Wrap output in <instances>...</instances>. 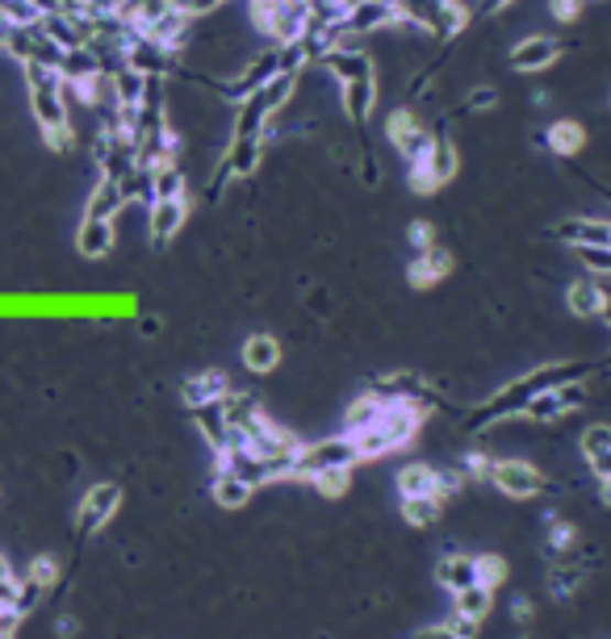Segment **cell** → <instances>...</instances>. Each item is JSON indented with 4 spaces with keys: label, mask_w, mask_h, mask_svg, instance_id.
<instances>
[{
    "label": "cell",
    "mask_w": 611,
    "mask_h": 639,
    "mask_svg": "<svg viewBox=\"0 0 611 639\" xmlns=\"http://www.w3.org/2000/svg\"><path fill=\"white\" fill-rule=\"evenodd\" d=\"M25 84H30V113L43 125V134L64 130L67 122V84L59 67L51 63H25Z\"/></svg>",
    "instance_id": "1"
},
{
    "label": "cell",
    "mask_w": 611,
    "mask_h": 639,
    "mask_svg": "<svg viewBox=\"0 0 611 639\" xmlns=\"http://www.w3.org/2000/svg\"><path fill=\"white\" fill-rule=\"evenodd\" d=\"M352 460H360L357 443L343 434V439H327V443H315V448H302L294 460V476H318L327 469H352Z\"/></svg>",
    "instance_id": "2"
},
{
    "label": "cell",
    "mask_w": 611,
    "mask_h": 639,
    "mask_svg": "<svg viewBox=\"0 0 611 639\" xmlns=\"http://www.w3.org/2000/svg\"><path fill=\"white\" fill-rule=\"evenodd\" d=\"M490 481H494L499 494L520 497V502H527V497H536L545 489V476L536 473L527 460H499V464L490 469Z\"/></svg>",
    "instance_id": "3"
},
{
    "label": "cell",
    "mask_w": 611,
    "mask_h": 639,
    "mask_svg": "<svg viewBox=\"0 0 611 639\" xmlns=\"http://www.w3.org/2000/svg\"><path fill=\"white\" fill-rule=\"evenodd\" d=\"M385 139L390 146L406 155V159H415L423 146L432 143V134H427V125L419 122V113L415 109H394L390 118H385Z\"/></svg>",
    "instance_id": "4"
},
{
    "label": "cell",
    "mask_w": 611,
    "mask_h": 639,
    "mask_svg": "<svg viewBox=\"0 0 611 639\" xmlns=\"http://www.w3.org/2000/svg\"><path fill=\"white\" fill-rule=\"evenodd\" d=\"M118 506H122V489H118V485H92L85 494V502H80V515H76L80 531H85V536L101 531L109 518L118 515Z\"/></svg>",
    "instance_id": "5"
},
{
    "label": "cell",
    "mask_w": 611,
    "mask_h": 639,
    "mask_svg": "<svg viewBox=\"0 0 611 639\" xmlns=\"http://www.w3.org/2000/svg\"><path fill=\"white\" fill-rule=\"evenodd\" d=\"M557 63V42L545 38V34H532V38H524L515 51H511V67L515 71H545V67H553Z\"/></svg>",
    "instance_id": "6"
},
{
    "label": "cell",
    "mask_w": 611,
    "mask_h": 639,
    "mask_svg": "<svg viewBox=\"0 0 611 639\" xmlns=\"http://www.w3.org/2000/svg\"><path fill=\"white\" fill-rule=\"evenodd\" d=\"M452 272V255L440 247H427V251H415V264L406 268V280L415 285V289H432L436 280H444Z\"/></svg>",
    "instance_id": "7"
},
{
    "label": "cell",
    "mask_w": 611,
    "mask_h": 639,
    "mask_svg": "<svg viewBox=\"0 0 611 639\" xmlns=\"http://www.w3.org/2000/svg\"><path fill=\"white\" fill-rule=\"evenodd\" d=\"M227 393H231V381H227V372H201V376H189V381H185L181 397L189 401L193 410H201V406H214V401H222Z\"/></svg>",
    "instance_id": "8"
},
{
    "label": "cell",
    "mask_w": 611,
    "mask_h": 639,
    "mask_svg": "<svg viewBox=\"0 0 611 639\" xmlns=\"http://www.w3.org/2000/svg\"><path fill=\"white\" fill-rule=\"evenodd\" d=\"M587 125L574 122V118H561V122H553L545 130V143L553 155H561V159H574V155H582V146H587Z\"/></svg>",
    "instance_id": "9"
},
{
    "label": "cell",
    "mask_w": 611,
    "mask_h": 639,
    "mask_svg": "<svg viewBox=\"0 0 611 639\" xmlns=\"http://www.w3.org/2000/svg\"><path fill=\"white\" fill-rule=\"evenodd\" d=\"M185 197H168V201H151V239L155 243H168L176 230L185 227Z\"/></svg>",
    "instance_id": "10"
},
{
    "label": "cell",
    "mask_w": 611,
    "mask_h": 639,
    "mask_svg": "<svg viewBox=\"0 0 611 639\" xmlns=\"http://www.w3.org/2000/svg\"><path fill=\"white\" fill-rule=\"evenodd\" d=\"M76 251L85 255V260H101L113 251V222L106 218H85L80 230H76Z\"/></svg>",
    "instance_id": "11"
},
{
    "label": "cell",
    "mask_w": 611,
    "mask_h": 639,
    "mask_svg": "<svg viewBox=\"0 0 611 639\" xmlns=\"http://www.w3.org/2000/svg\"><path fill=\"white\" fill-rule=\"evenodd\" d=\"M402 497H440V473L432 464H406L399 473Z\"/></svg>",
    "instance_id": "12"
},
{
    "label": "cell",
    "mask_w": 611,
    "mask_h": 639,
    "mask_svg": "<svg viewBox=\"0 0 611 639\" xmlns=\"http://www.w3.org/2000/svg\"><path fill=\"white\" fill-rule=\"evenodd\" d=\"M566 306H569V313H578V318H599V313L608 310V293L599 289L594 280H574L566 293Z\"/></svg>",
    "instance_id": "13"
},
{
    "label": "cell",
    "mask_w": 611,
    "mask_h": 639,
    "mask_svg": "<svg viewBox=\"0 0 611 639\" xmlns=\"http://www.w3.org/2000/svg\"><path fill=\"white\" fill-rule=\"evenodd\" d=\"M582 455H587L590 473L599 476H611V427H590L582 434Z\"/></svg>",
    "instance_id": "14"
},
{
    "label": "cell",
    "mask_w": 611,
    "mask_h": 639,
    "mask_svg": "<svg viewBox=\"0 0 611 639\" xmlns=\"http://www.w3.org/2000/svg\"><path fill=\"white\" fill-rule=\"evenodd\" d=\"M127 206V197H122V185L118 180H101V185L92 188V197H88V209L85 218H106V222H113V213Z\"/></svg>",
    "instance_id": "15"
},
{
    "label": "cell",
    "mask_w": 611,
    "mask_h": 639,
    "mask_svg": "<svg viewBox=\"0 0 611 639\" xmlns=\"http://www.w3.org/2000/svg\"><path fill=\"white\" fill-rule=\"evenodd\" d=\"M490 602H494V590H485V585H469V590H457V594H452L457 615L469 623H482L485 615H490Z\"/></svg>",
    "instance_id": "16"
},
{
    "label": "cell",
    "mask_w": 611,
    "mask_h": 639,
    "mask_svg": "<svg viewBox=\"0 0 611 639\" xmlns=\"http://www.w3.org/2000/svg\"><path fill=\"white\" fill-rule=\"evenodd\" d=\"M276 360H281V348H276L273 334H252V339L243 343V364L252 372H273Z\"/></svg>",
    "instance_id": "17"
},
{
    "label": "cell",
    "mask_w": 611,
    "mask_h": 639,
    "mask_svg": "<svg viewBox=\"0 0 611 639\" xmlns=\"http://www.w3.org/2000/svg\"><path fill=\"white\" fill-rule=\"evenodd\" d=\"M436 581H440V585H448L452 594H457V590H469V585H478V573H473V557H448V560H440Z\"/></svg>",
    "instance_id": "18"
},
{
    "label": "cell",
    "mask_w": 611,
    "mask_h": 639,
    "mask_svg": "<svg viewBox=\"0 0 611 639\" xmlns=\"http://www.w3.org/2000/svg\"><path fill=\"white\" fill-rule=\"evenodd\" d=\"M444 497H402V518L415 522V527H432L440 522Z\"/></svg>",
    "instance_id": "19"
},
{
    "label": "cell",
    "mask_w": 611,
    "mask_h": 639,
    "mask_svg": "<svg viewBox=\"0 0 611 639\" xmlns=\"http://www.w3.org/2000/svg\"><path fill=\"white\" fill-rule=\"evenodd\" d=\"M248 497H252V485H248V481H239V476H214V502H218V506L239 510V506H248Z\"/></svg>",
    "instance_id": "20"
},
{
    "label": "cell",
    "mask_w": 611,
    "mask_h": 639,
    "mask_svg": "<svg viewBox=\"0 0 611 639\" xmlns=\"http://www.w3.org/2000/svg\"><path fill=\"white\" fill-rule=\"evenodd\" d=\"M569 406H574V397H566L561 389H545L532 406H527V414H532L536 422H548V418H561Z\"/></svg>",
    "instance_id": "21"
},
{
    "label": "cell",
    "mask_w": 611,
    "mask_h": 639,
    "mask_svg": "<svg viewBox=\"0 0 611 639\" xmlns=\"http://www.w3.org/2000/svg\"><path fill=\"white\" fill-rule=\"evenodd\" d=\"M473 573H478V585H485V590H499L506 581V564L503 557H473Z\"/></svg>",
    "instance_id": "22"
},
{
    "label": "cell",
    "mask_w": 611,
    "mask_h": 639,
    "mask_svg": "<svg viewBox=\"0 0 611 639\" xmlns=\"http://www.w3.org/2000/svg\"><path fill=\"white\" fill-rule=\"evenodd\" d=\"M310 481H315V489L323 497H339L348 485H352V473H348V469H327V473L310 476Z\"/></svg>",
    "instance_id": "23"
},
{
    "label": "cell",
    "mask_w": 611,
    "mask_h": 639,
    "mask_svg": "<svg viewBox=\"0 0 611 639\" xmlns=\"http://www.w3.org/2000/svg\"><path fill=\"white\" fill-rule=\"evenodd\" d=\"M582 9H587V0H548V18L561 21V25L582 21Z\"/></svg>",
    "instance_id": "24"
},
{
    "label": "cell",
    "mask_w": 611,
    "mask_h": 639,
    "mask_svg": "<svg viewBox=\"0 0 611 639\" xmlns=\"http://www.w3.org/2000/svg\"><path fill=\"white\" fill-rule=\"evenodd\" d=\"M369 104H373V88H369V80L348 84V113H352V118H364Z\"/></svg>",
    "instance_id": "25"
},
{
    "label": "cell",
    "mask_w": 611,
    "mask_h": 639,
    "mask_svg": "<svg viewBox=\"0 0 611 639\" xmlns=\"http://www.w3.org/2000/svg\"><path fill=\"white\" fill-rule=\"evenodd\" d=\"M43 585H39V581H18V615H25V610H34V606H39V602H43Z\"/></svg>",
    "instance_id": "26"
},
{
    "label": "cell",
    "mask_w": 611,
    "mask_h": 639,
    "mask_svg": "<svg viewBox=\"0 0 611 639\" xmlns=\"http://www.w3.org/2000/svg\"><path fill=\"white\" fill-rule=\"evenodd\" d=\"M25 577L39 581L43 590H51V585H55V577H59V564H55L51 557H39L34 564H30V573H25Z\"/></svg>",
    "instance_id": "27"
},
{
    "label": "cell",
    "mask_w": 611,
    "mask_h": 639,
    "mask_svg": "<svg viewBox=\"0 0 611 639\" xmlns=\"http://www.w3.org/2000/svg\"><path fill=\"white\" fill-rule=\"evenodd\" d=\"M406 239H411V247L415 251H427V247H436V227L432 222H411V230H406Z\"/></svg>",
    "instance_id": "28"
},
{
    "label": "cell",
    "mask_w": 611,
    "mask_h": 639,
    "mask_svg": "<svg viewBox=\"0 0 611 639\" xmlns=\"http://www.w3.org/2000/svg\"><path fill=\"white\" fill-rule=\"evenodd\" d=\"M490 469H494V464H490V455H485V452H469V455H465V476H469V481L490 476Z\"/></svg>",
    "instance_id": "29"
},
{
    "label": "cell",
    "mask_w": 611,
    "mask_h": 639,
    "mask_svg": "<svg viewBox=\"0 0 611 639\" xmlns=\"http://www.w3.org/2000/svg\"><path fill=\"white\" fill-rule=\"evenodd\" d=\"M548 543H553L557 552H566L569 543H574V527H569V522H553V527H548Z\"/></svg>",
    "instance_id": "30"
},
{
    "label": "cell",
    "mask_w": 611,
    "mask_h": 639,
    "mask_svg": "<svg viewBox=\"0 0 611 639\" xmlns=\"http://www.w3.org/2000/svg\"><path fill=\"white\" fill-rule=\"evenodd\" d=\"M444 627H448V631H452L457 639H473V636H478V623L461 619V615H452V619L444 623Z\"/></svg>",
    "instance_id": "31"
},
{
    "label": "cell",
    "mask_w": 611,
    "mask_h": 639,
    "mask_svg": "<svg viewBox=\"0 0 611 639\" xmlns=\"http://www.w3.org/2000/svg\"><path fill=\"white\" fill-rule=\"evenodd\" d=\"M18 610H0V639H13V631H18Z\"/></svg>",
    "instance_id": "32"
},
{
    "label": "cell",
    "mask_w": 611,
    "mask_h": 639,
    "mask_svg": "<svg viewBox=\"0 0 611 639\" xmlns=\"http://www.w3.org/2000/svg\"><path fill=\"white\" fill-rule=\"evenodd\" d=\"M415 639H457V636H452V631H448V627L440 623V627H427V631H419Z\"/></svg>",
    "instance_id": "33"
},
{
    "label": "cell",
    "mask_w": 611,
    "mask_h": 639,
    "mask_svg": "<svg viewBox=\"0 0 611 639\" xmlns=\"http://www.w3.org/2000/svg\"><path fill=\"white\" fill-rule=\"evenodd\" d=\"M76 631V619H59V636H72Z\"/></svg>",
    "instance_id": "34"
},
{
    "label": "cell",
    "mask_w": 611,
    "mask_h": 639,
    "mask_svg": "<svg viewBox=\"0 0 611 639\" xmlns=\"http://www.w3.org/2000/svg\"><path fill=\"white\" fill-rule=\"evenodd\" d=\"M599 485H603V506H611V476H603Z\"/></svg>",
    "instance_id": "35"
},
{
    "label": "cell",
    "mask_w": 611,
    "mask_h": 639,
    "mask_svg": "<svg viewBox=\"0 0 611 639\" xmlns=\"http://www.w3.org/2000/svg\"><path fill=\"white\" fill-rule=\"evenodd\" d=\"M0 577H9V564H4V557H0Z\"/></svg>",
    "instance_id": "36"
},
{
    "label": "cell",
    "mask_w": 611,
    "mask_h": 639,
    "mask_svg": "<svg viewBox=\"0 0 611 639\" xmlns=\"http://www.w3.org/2000/svg\"><path fill=\"white\" fill-rule=\"evenodd\" d=\"M608 109H611V101H608Z\"/></svg>",
    "instance_id": "37"
}]
</instances>
